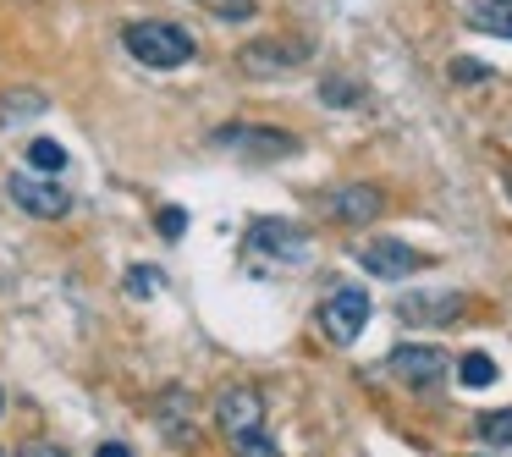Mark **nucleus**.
<instances>
[{"mask_svg":"<svg viewBox=\"0 0 512 457\" xmlns=\"http://www.w3.org/2000/svg\"><path fill=\"white\" fill-rule=\"evenodd\" d=\"M182 232H188V210H182V204H171V210H160V237H171V243H177Z\"/></svg>","mask_w":512,"mask_h":457,"instance_id":"obj_20","label":"nucleus"},{"mask_svg":"<svg viewBox=\"0 0 512 457\" xmlns=\"http://www.w3.org/2000/svg\"><path fill=\"white\" fill-rule=\"evenodd\" d=\"M452 78L457 83H485L490 67H479V61H452Z\"/></svg>","mask_w":512,"mask_h":457,"instance_id":"obj_22","label":"nucleus"},{"mask_svg":"<svg viewBox=\"0 0 512 457\" xmlns=\"http://www.w3.org/2000/svg\"><path fill=\"white\" fill-rule=\"evenodd\" d=\"M0 413H6V391H0Z\"/></svg>","mask_w":512,"mask_h":457,"instance_id":"obj_27","label":"nucleus"},{"mask_svg":"<svg viewBox=\"0 0 512 457\" xmlns=\"http://www.w3.org/2000/svg\"><path fill=\"white\" fill-rule=\"evenodd\" d=\"M358 265H364L369 276H380V281H402V276H413V270L424 265V254L408 248V243H397V237H369V243H358Z\"/></svg>","mask_w":512,"mask_h":457,"instance_id":"obj_9","label":"nucleus"},{"mask_svg":"<svg viewBox=\"0 0 512 457\" xmlns=\"http://www.w3.org/2000/svg\"><path fill=\"white\" fill-rule=\"evenodd\" d=\"M457 380H463L468 391L496 386V358H490V353H463V358H457Z\"/></svg>","mask_w":512,"mask_h":457,"instance_id":"obj_14","label":"nucleus"},{"mask_svg":"<svg viewBox=\"0 0 512 457\" xmlns=\"http://www.w3.org/2000/svg\"><path fill=\"white\" fill-rule=\"evenodd\" d=\"M507 6H512V0H507Z\"/></svg>","mask_w":512,"mask_h":457,"instance_id":"obj_29","label":"nucleus"},{"mask_svg":"<svg viewBox=\"0 0 512 457\" xmlns=\"http://www.w3.org/2000/svg\"><path fill=\"white\" fill-rule=\"evenodd\" d=\"M320 100L336 105V111H347V105H364V89H358V83H342V78H325L320 83Z\"/></svg>","mask_w":512,"mask_h":457,"instance_id":"obj_18","label":"nucleus"},{"mask_svg":"<svg viewBox=\"0 0 512 457\" xmlns=\"http://www.w3.org/2000/svg\"><path fill=\"white\" fill-rule=\"evenodd\" d=\"M45 94L39 89H12L6 100H0V127H12V122H28V116H45Z\"/></svg>","mask_w":512,"mask_h":457,"instance_id":"obj_13","label":"nucleus"},{"mask_svg":"<svg viewBox=\"0 0 512 457\" xmlns=\"http://www.w3.org/2000/svg\"><path fill=\"white\" fill-rule=\"evenodd\" d=\"M463 23L474 28V34H496V39H512V6L507 0H479V6H468Z\"/></svg>","mask_w":512,"mask_h":457,"instance_id":"obj_12","label":"nucleus"},{"mask_svg":"<svg viewBox=\"0 0 512 457\" xmlns=\"http://www.w3.org/2000/svg\"><path fill=\"white\" fill-rule=\"evenodd\" d=\"M463 309H468L463 292H402L397 298L402 325H452V320H463Z\"/></svg>","mask_w":512,"mask_h":457,"instance_id":"obj_11","label":"nucleus"},{"mask_svg":"<svg viewBox=\"0 0 512 457\" xmlns=\"http://www.w3.org/2000/svg\"><path fill=\"white\" fill-rule=\"evenodd\" d=\"M507 199H512V171H507Z\"/></svg>","mask_w":512,"mask_h":457,"instance_id":"obj_26","label":"nucleus"},{"mask_svg":"<svg viewBox=\"0 0 512 457\" xmlns=\"http://www.w3.org/2000/svg\"><path fill=\"white\" fill-rule=\"evenodd\" d=\"M309 61V45L298 39H254V45L237 50V72L243 78H287Z\"/></svg>","mask_w":512,"mask_h":457,"instance_id":"obj_6","label":"nucleus"},{"mask_svg":"<svg viewBox=\"0 0 512 457\" xmlns=\"http://www.w3.org/2000/svg\"><path fill=\"white\" fill-rule=\"evenodd\" d=\"M314 204H320V215L336 226H369L386 210V193H380L375 182H331Z\"/></svg>","mask_w":512,"mask_h":457,"instance_id":"obj_3","label":"nucleus"},{"mask_svg":"<svg viewBox=\"0 0 512 457\" xmlns=\"http://www.w3.org/2000/svg\"><path fill=\"white\" fill-rule=\"evenodd\" d=\"M28 166H34L39 177H56V171H67V149H61L56 138H28Z\"/></svg>","mask_w":512,"mask_h":457,"instance_id":"obj_15","label":"nucleus"},{"mask_svg":"<svg viewBox=\"0 0 512 457\" xmlns=\"http://www.w3.org/2000/svg\"><path fill=\"white\" fill-rule=\"evenodd\" d=\"M210 144L221 155H237V160H292L298 155V138L287 127H254V122H226L210 133Z\"/></svg>","mask_w":512,"mask_h":457,"instance_id":"obj_2","label":"nucleus"},{"mask_svg":"<svg viewBox=\"0 0 512 457\" xmlns=\"http://www.w3.org/2000/svg\"><path fill=\"white\" fill-rule=\"evenodd\" d=\"M215 424H221L226 441H232V435H248V430H265V397H259L254 386H226L221 397H215Z\"/></svg>","mask_w":512,"mask_h":457,"instance_id":"obj_10","label":"nucleus"},{"mask_svg":"<svg viewBox=\"0 0 512 457\" xmlns=\"http://www.w3.org/2000/svg\"><path fill=\"white\" fill-rule=\"evenodd\" d=\"M160 287V276H155V265H138L133 276H127V292H133V298H149V292Z\"/></svg>","mask_w":512,"mask_h":457,"instance_id":"obj_21","label":"nucleus"},{"mask_svg":"<svg viewBox=\"0 0 512 457\" xmlns=\"http://www.w3.org/2000/svg\"><path fill=\"white\" fill-rule=\"evenodd\" d=\"M122 45H127V56H133L138 67H155V72H177V67H188V61L199 56V39H193L182 23H166V17L133 23L122 34Z\"/></svg>","mask_w":512,"mask_h":457,"instance_id":"obj_1","label":"nucleus"},{"mask_svg":"<svg viewBox=\"0 0 512 457\" xmlns=\"http://www.w3.org/2000/svg\"><path fill=\"white\" fill-rule=\"evenodd\" d=\"M94 457H133V446H122V441H100V452Z\"/></svg>","mask_w":512,"mask_h":457,"instance_id":"obj_25","label":"nucleus"},{"mask_svg":"<svg viewBox=\"0 0 512 457\" xmlns=\"http://www.w3.org/2000/svg\"><path fill=\"white\" fill-rule=\"evenodd\" d=\"M479 441H512V408L479 413Z\"/></svg>","mask_w":512,"mask_h":457,"instance_id":"obj_19","label":"nucleus"},{"mask_svg":"<svg viewBox=\"0 0 512 457\" xmlns=\"http://www.w3.org/2000/svg\"><path fill=\"white\" fill-rule=\"evenodd\" d=\"M232 457H281V446L265 430H248V435H232Z\"/></svg>","mask_w":512,"mask_h":457,"instance_id":"obj_17","label":"nucleus"},{"mask_svg":"<svg viewBox=\"0 0 512 457\" xmlns=\"http://www.w3.org/2000/svg\"><path fill=\"white\" fill-rule=\"evenodd\" d=\"M17 457H67V452L50 446V441H23V446H17Z\"/></svg>","mask_w":512,"mask_h":457,"instance_id":"obj_23","label":"nucleus"},{"mask_svg":"<svg viewBox=\"0 0 512 457\" xmlns=\"http://www.w3.org/2000/svg\"><path fill=\"white\" fill-rule=\"evenodd\" d=\"M0 457H6V446H0Z\"/></svg>","mask_w":512,"mask_h":457,"instance_id":"obj_28","label":"nucleus"},{"mask_svg":"<svg viewBox=\"0 0 512 457\" xmlns=\"http://www.w3.org/2000/svg\"><path fill=\"white\" fill-rule=\"evenodd\" d=\"M369 325V292L364 287H336L331 298L320 303V331L331 336L336 347H353Z\"/></svg>","mask_w":512,"mask_h":457,"instance_id":"obj_5","label":"nucleus"},{"mask_svg":"<svg viewBox=\"0 0 512 457\" xmlns=\"http://www.w3.org/2000/svg\"><path fill=\"white\" fill-rule=\"evenodd\" d=\"M474 457H512V441H485Z\"/></svg>","mask_w":512,"mask_h":457,"instance_id":"obj_24","label":"nucleus"},{"mask_svg":"<svg viewBox=\"0 0 512 457\" xmlns=\"http://www.w3.org/2000/svg\"><path fill=\"white\" fill-rule=\"evenodd\" d=\"M6 193H12V204L23 215H34V221H67L72 215V193L50 177H34V171H12V177H6Z\"/></svg>","mask_w":512,"mask_h":457,"instance_id":"obj_4","label":"nucleus"},{"mask_svg":"<svg viewBox=\"0 0 512 457\" xmlns=\"http://www.w3.org/2000/svg\"><path fill=\"white\" fill-rule=\"evenodd\" d=\"M386 369H391V380H402L408 391H435L446 375V353L430 342H408V347H391L386 353Z\"/></svg>","mask_w":512,"mask_h":457,"instance_id":"obj_7","label":"nucleus"},{"mask_svg":"<svg viewBox=\"0 0 512 457\" xmlns=\"http://www.w3.org/2000/svg\"><path fill=\"white\" fill-rule=\"evenodd\" d=\"M193 6H204V12L221 17V23H254L259 17V0H193Z\"/></svg>","mask_w":512,"mask_h":457,"instance_id":"obj_16","label":"nucleus"},{"mask_svg":"<svg viewBox=\"0 0 512 457\" xmlns=\"http://www.w3.org/2000/svg\"><path fill=\"white\" fill-rule=\"evenodd\" d=\"M248 254H259L265 265H309V237L292 221H254L248 226Z\"/></svg>","mask_w":512,"mask_h":457,"instance_id":"obj_8","label":"nucleus"}]
</instances>
